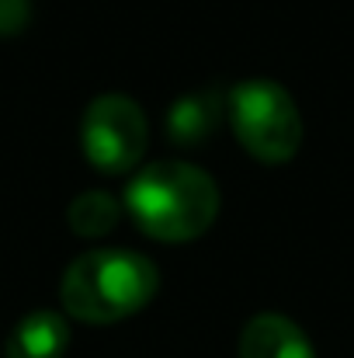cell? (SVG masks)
I'll return each mask as SVG.
<instances>
[{"mask_svg": "<svg viewBox=\"0 0 354 358\" xmlns=\"http://www.w3.org/2000/svg\"><path fill=\"white\" fill-rule=\"evenodd\" d=\"M149 143V125L142 108L125 94L94 98L80 122V146L84 157L101 174H125L132 171Z\"/></svg>", "mask_w": 354, "mask_h": 358, "instance_id": "cell-4", "label": "cell"}, {"mask_svg": "<svg viewBox=\"0 0 354 358\" xmlns=\"http://www.w3.org/2000/svg\"><path fill=\"white\" fill-rule=\"evenodd\" d=\"M239 358H316L299 324L281 313H257L239 331Z\"/></svg>", "mask_w": 354, "mask_h": 358, "instance_id": "cell-5", "label": "cell"}, {"mask_svg": "<svg viewBox=\"0 0 354 358\" xmlns=\"http://www.w3.org/2000/svg\"><path fill=\"white\" fill-rule=\"evenodd\" d=\"M31 17V0H0V35L24 31Z\"/></svg>", "mask_w": 354, "mask_h": 358, "instance_id": "cell-9", "label": "cell"}, {"mask_svg": "<svg viewBox=\"0 0 354 358\" xmlns=\"http://www.w3.org/2000/svg\"><path fill=\"white\" fill-rule=\"evenodd\" d=\"M226 101L230 98H223L216 87H205V91L181 98L167 115V139L174 146H202L219 129Z\"/></svg>", "mask_w": 354, "mask_h": 358, "instance_id": "cell-6", "label": "cell"}, {"mask_svg": "<svg viewBox=\"0 0 354 358\" xmlns=\"http://www.w3.org/2000/svg\"><path fill=\"white\" fill-rule=\"evenodd\" d=\"M156 289L160 271L149 257L132 250H87L66 268L59 299L84 324H115L139 313Z\"/></svg>", "mask_w": 354, "mask_h": 358, "instance_id": "cell-2", "label": "cell"}, {"mask_svg": "<svg viewBox=\"0 0 354 358\" xmlns=\"http://www.w3.org/2000/svg\"><path fill=\"white\" fill-rule=\"evenodd\" d=\"M226 115L239 146L260 164H285L302 146V115L274 80H243L230 91Z\"/></svg>", "mask_w": 354, "mask_h": 358, "instance_id": "cell-3", "label": "cell"}, {"mask_svg": "<svg viewBox=\"0 0 354 358\" xmlns=\"http://www.w3.org/2000/svg\"><path fill=\"white\" fill-rule=\"evenodd\" d=\"M125 209L146 237L184 243L216 223L219 188L195 164L156 160L125 185Z\"/></svg>", "mask_w": 354, "mask_h": 358, "instance_id": "cell-1", "label": "cell"}, {"mask_svg": "<svg viewBox=\"0 0 354 358\" xmlns=\"http://www.w3.org/2000/svg\"><path fill=\"white\" fill-rule=\"evenodd\" d=\"M70 348V327L52 310L28 313L7 338V358H63Z\"/></svg>", "mask_w": 354, "mask_h": 358, "instance_id": "cell-7", "label": "cell"}, {"mask_svg": "<svg viewBox=\"0 0 354 358\" xmlns=\"http://www.w3.org/2000/svg\"><path fill=\"white\" fill-rule=\"evenodd\" d=\"M66 220H70L73 234H80V237H105L118 227L121 209L108 192H84L80 199H73Z\"/></svg>", "mask_w": 354, "mask_h": 358, "instance_id": "cell-8", "label": "cell"}]
</instances>
